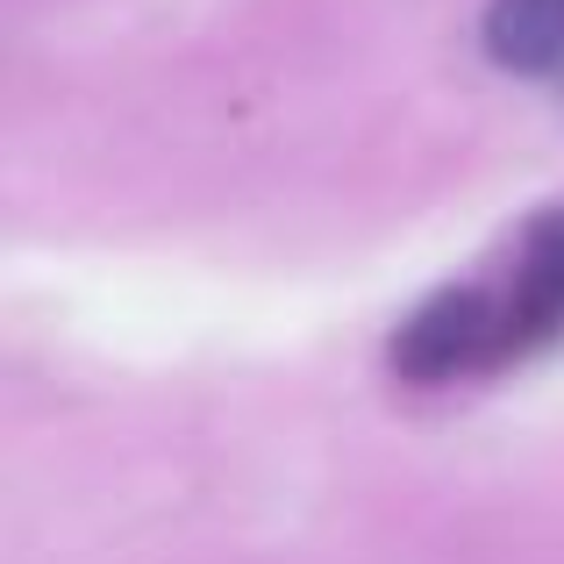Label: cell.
<instances>
[{"instance_id":"cell-1","label":"cell","mask_w":564,"mask_h":564,"mask_svg":"<svg viewBox=\"0 0 564 564\" xmlns=\"http://www.w3.org/2000/svg\"><path fill=\"white\" fill-rule=\"evenodd\" d=\"M500 358H514V329H508V301L486 286L436 293L393 336V372L408 386H451V379H471Z\"/></svg>"},{"instance_id":"cell-2","label":"cell","mask_w":564,"mask_h":564,"mask_svg":"<svg viewBox=\"0 0 564 564\" xmlns=\"http://www.w3.org/2000/svg\"><path fill=\"white\" fill-rule=\"evenodd\" d=\"M508 301V329H514V358L536 344L564 336V207L543 215L536 229L522 236V258H514V286L500 293Z\"/></svg>"},{"instance_id":"cell-3","label":"cell","mask_w":564,"mask_h":564,"mask_svg":"<svg viewBox=\"0 0 564 564\" xmlns=\"http://www.w3.org/2000/svg\"><path fill=\"white\" fill-rule=\"evenodd\" d=\"M486 57L508 72L564 65V0H494L486 8Z\"/></svg>"}]
</instances>
